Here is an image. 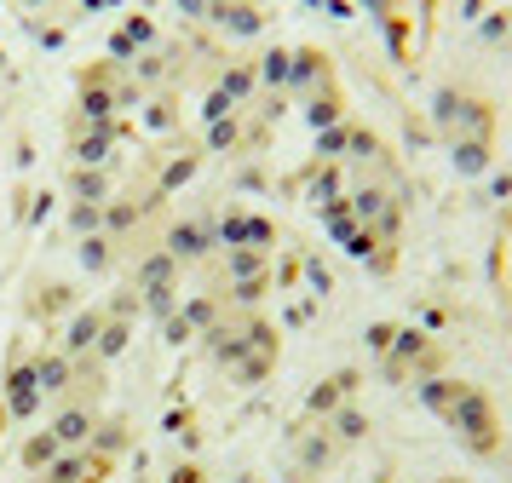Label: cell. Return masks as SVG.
<instances>
[]
</instances>
